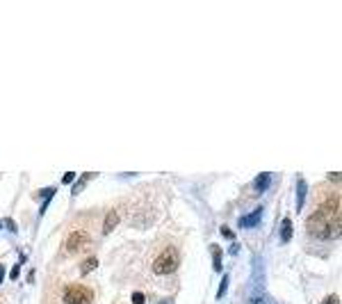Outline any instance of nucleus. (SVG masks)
<instances>
[{"label":"nucleus","mask_w":342,"mask_h":304,"mask_svg":"<svg viewBox=\"0 0 342 304\" xmlns=\"http://www.w3.org/2000/svg\"><path fill=\"white\" fill-rule=\"evenodd\" d=\"M178 263H180V256H178V250L176 247H167L153 263V272L155 274H169L178 268Z\"/></svg>","instance_id":"1"},{"label":"nucleus","mask_w":342,"mask_h":304,"mask_svg":"<svg viewBox=\"0 0 342 304\" xmlns=\"http://www.w3.org/2000/svg\"><path fill=\"white\" fill-rule=\"evenodd\" d=\"M62 300H64V304H89L94 300V291L83 286V284H71L64 288Z\"/></svg>","instance_id":"2"},{"label":"nucleus","mask_w":342,"mask_h":304,"mask_svg":"<svg viewBox=\"0 0 342 304\" xmlns=\"http://www.w3.org/2000/svg\"><path fill=\"white\" fill-rule=\"evenodd\" d=\"M89 243V236L85 231H73L69 233V238H66V250L69 252H78L80 247H85V245Z\"/></svg>","instance_id":"3"},{"label":"nucleus","mask_w":342,"mask_h":304,"mask_svg":"<svg viewBox=\"0 0 342 304\" xmlns=\"http://www.w3.org/2000/svg\"><path fill=\"white\" fill-rule=\"evenodd\" d=\"M260 220H262V206H260V208H256L254 213H249V215H242V217H240V227L242 229H254L256 224H260Z\"/></svg>","instance_id":"4"},{"label":"nucleus","mask_w":342,"mask_h":304,"mask_svg":"<svg viewBox=\"0 0 342 304\" xmlns=\"http://www.w3.org/2000/svg\"><path fill=\"white\" fill-rule=\"evenodd\" d=\"M306 192H308V183L303 179L297 181V210L303 208V202H306Z\"/></svg>","instance_id":"5"},{"label":"nucleus","mask_w":342,"mask_h":304,"mask_svg":"<svg viewBox=\"0 0 342 304\" xmlns=\"http://www.w3.org/2000/svg\"><path fill=\"white\" fill-rule=\"evenodd\" d=\"M269 181H271V174H269V172H262V174H258V176H256L254 188H256L258 192H265L267 188H269Z\"/></svg>","instance_id":"6"},{"label":"nucleus","mask_w":342,"mask_h":304,"mask_svg":"<svg viewBox=\"0 0 342 304\" xmlns=\"http://www.w3.org/2000/svg\"><path fill=\"white\" fill-rule=\"evenodd\" d=\"M117 224H119V213H117V210H110L107 217H105V224H103V233H105V236H107V233H112Z\"/></svg>","instance_id":"7"},{"label":"nucleus","mask_w":342,"mask_h":304,"mask_svg":"<svg viewBox=\"0 0 342 304\" xmlns=\"http://www.w3.org/2000/svg\"><path fill=\"white\" fill-rule=\"evenodd\" d=\"M98 268V258L96 256H89V258H85L83 263H80V272L83 274H89L91 270H96Z\"/></svg>","instance_id":"8"},{"label":"nucleus","mask_w":342,"mask_h":304,"mask_svg":"<svg viewBox=\"0 0 342 304\" xmlns=\"http://www.w3.org/2000/svg\"><path fill=\"white\" fill-rule=\"evenodd\" d=\"M292 238V220L285 217L283 220V227H281V243H288Z\"/></svg>","instance_id":"9"},{"label":"nucleus","mask_w":342,"mask_h":304,"mask_svg":"<svg viewBox=\"0 0 342 304\" xmlns=\"http://www.w3.org/2000/svg\"><path fill=\"white\" fill-rule=\"evenodd\" d=\"M210 252H213V268L217 270V272H221V247H219V245H213Z\"/></svg>","instance_id":"10"},{"label":"nucleus","mask_w":342,"mask_h":304,"mask_svg":"<svg viewBox=\"0 0 342 304\" xmlns=\"http://www.w3.org/2000/svg\"><path fill=\"white\" fill-rule=\"evenodd\" d=\"M94 176H96V174H85L83 179H80V181H78V183H76V185H73V190H71V195H73V197H76L78 192L83 190V185H85V181H89V179H94Z\"/></svg>","instance_id":"11"},{"label":"nucleus","mask_w":342,"mask_h":304,"mask_svg":"<svg viewBox=\"0 0 342 304\" xmlns=\"http://www.w3.org/2000/svg\"><path fill=\"white\" fill-rule=\"evenodd\" d=\"M226 291H228V274H224V279H221V284H219V293H217V298L221 300L226 295Z\"/></svg>","instance_id":"12"},{"label":"nucleus","mask_w":342,"mask_h":304,"mask_svg":"<svg viewBox=\"0 0 342 304\" xmlns=\"http://www.w3.org/2000/svg\"><path fill=\"white\" fill-rule=\"evenodd\" d=\"M144 302H146V298L142 293H132V304H144Z\"/></svg>","instance_id":"13"},{"label":"nucleus","mask_w":342,"mask_h":304,"mask_svg":"<svg viewBox=\"0 0 342 304\" xmlns=\"http://www.w3.org/2000/svg\"><path fill=\"white\" fill-rule=\"evenodd\" d=\"M322 304H340V300H338V295H329V298H326Z\"/></svg>","instance_id":"14"},{"label":"nucleus","mask_w":342,"mask_h":304,"mask_svg":"<svg viewBox=\"0 0 342 304\" xmlns=\"http://www.w3.org/2000/svg\"><path fill=\"white\" fill-rule=\"evenodd\" d=\"M73 179H76V174H73V172H66V174H64V179H62V183H71Z\"/></svg>","instance_id":"15"},{"label":"nucleus","mask_w":342,"mask_h":304,"mask_svg":"<svg viewBox=\"0 0 342 304\" xmlns=\"http://www.w3.org/2000/svg\"><path fill=\"white\" fill-rule=\"evenodd\" d=\"M18 274H21V265H14V268H12V274H9V277H12V279H18Z\"/></svg>","instance_id":"16"},{"label":"nucleus","mask_w":342,"mask_h":304,"mask_svg":"<svg viewBox=\"0 0 342 304\" xmlns=\"http://www.w3.org/2000/svg\"><path fill=\"white\" fill-rule=\"evenodd\" d=\"M221 233H224L226 238H235V236H233V231H230L228 227H221Z\"/></svg>","instance_id":"17"},{"label":"nucleus","mask_w":342,"mask_h":304,"mask_svg":"<svg viewBox=\"0 0 342 304\" xmlns=\"http://www.w3.org/2000/svg\"><path fill=\"white\" fill-rule=\"evenodd\" d=\"M7 227H9V231H16V224L12 220H7Z\"/></svg>","instance_id":"18"},{"label":"nucleus","mask_w":342,"mask_h":304,"mask_svg":"<svg viewBox=\"0 0 342 304\" xmlns=\"http://www.w3.org/2000/svg\"><path fill=\"white\" fill-rule=\"evenodd\" d=\"M228 252H230V254H237V252H240V245H233Z\"/></svg>","instance_id":"19"},{"label":"nucleus","mask_w":342,"mask_h":304,"mask_svg":"<svg viewBox=\"0 0 342 304\" xmlns=\"http://www.w3.org/2000/svg\"><path fill=\"white\" fill-rule=\"evenodd\" d=\"M2 279H5V268L0 265V284H2Z\"/></svg>","instance_id":"20"}]
</instances>
